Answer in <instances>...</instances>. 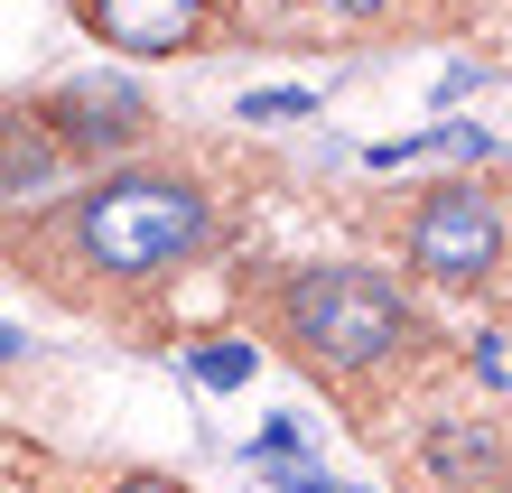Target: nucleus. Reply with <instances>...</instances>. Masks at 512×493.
I'll list each match as a JSON object with an SVG mask.
<instances>
[{"label":"nucleus","mask_w":512,"mask_h":493,"mask_svg":"<svg viewBox=\"0 0 512 493\" xmlns=\"http://www.w3.org/2000/svg\"><path fill=\"white\" fill-rule=\"evenodd\" d=\"M94 10V38L122 56H177L205 28V0H84Z\"/></svg>","instance_id":"nucleus-4"},{"label":"nucleus","mask_w":512,"mask_h":493,"mask_svg":"<svg viewBox=\"0 0 512 493\" xmlns=\"http://www.w3.org/2000/svg\"><path fill=\"white\" fill-rule=\"evenodd\" d=\"M122 493H177V484H159V475H140V484H122Z\"/></svg>","instance_id":"nucleus-12"},{"label":"nucleus","mask_w":512,"mask_h":493,"mask_svg":"<svg viewBox=\"0 0 512 493\" xmlns=\"http://www.w3.org/2000/svg\"><path fill=\"white\" fill-rule=\"evenodd\" d=\"M56 177V140L28 112H0V196H38Z\"/></svg>","instance_id":"nucleus-6"},{"label":"nucleus","mask_w":512,"mask_h":493,"mask_svg":"<svg viewBox=\"0 0 512 493\" xmlns=\"http://www.w3.org/2000/svg\"><path fill=\"white\" fill-rule=\"evenodd\" d=\"M252 373V354L243 345H215V354H196V382H243Z\"/></svg>","instance_id":"nucleus-7"},{"label":"nucleus","mask_w":512,"mask_h":493,"mask_svg":"<svg viewBox=\"0 0 512 493\" xmlns=\"http://www.w3.org/2000/svg\"><path fill=\"white\" fill-rule=\"evenodd\" d=\"M243 112L252 121H298V112H317L308 94H243Z\"/></svg>","instance_id":"nucleus-8"},{"label":"nucleus","mask_w":512,"mask_h":493,"mask_svg":"<svg viewBox=\"0 0 512 493\" xmlns=\"http://www.w3.org/2000/svg\"><path fill=\"white\" fill-rule=\"evenodd\" d=\"M66 233H75V252L94 261L103 280H159V270H187L205 242H215V205H205L196 177L131 168V177L84 187Z\"/></svg>","instance_id":"nucleus-1"},{"label":"nucleus","mask_w":512,"mask_h":493,"mask_svg":"<svg viewBox=\"0 0 512 493\" xmlns=\"http://www.w3.org/2000/svg\"><path fill=\"white\" fill-rule=\"evenodd\" d=\"M0 363H19V326H0Z\"/></svg>","instance_id":"nucleus-11"},{"label":"nucleus","mask_w":512,"mask_h":493,"mask_svg":"<svg viewBox=\"0 0 512 493\" xmlns=\"http://www.w3.org/2000/svg\"><path fill=\"white\" fill-rule=\"evenodd\" d=\"M410 261L429 270V280H485L503 261V205L485 187H438L410 214Z\"/></svg>","instance_id":"nucleus-3"},{"label":"nucleus","mask_w":512,"mask_h":493,"mask_svg":"<svg viewBox=\"0 0 512 493\" xmlns=\"http://www.w3.org/2000/svg\"><path fill=\"white\" fill-rule=\"evenodd\" d=\"M47 121H56L47 140H75V149H131L140 121H149V103L131 94V84H66V94L47 103Z\"/></svg>","instance_id":"nucleus-5"},{"label":"nucleus","mask_w":512,"mask_h":493,"mask_svg":"<svg viewBox=\"0 0 512 493\" xmlns=\"http://www.w3.org/2000/svg\"><path fill=\"white\" fill-rule=\"evenodd\" d=\"M429 466H494V447H485V438H438Z\"/></svg>","instance_id":"nucleus-9"},{"label":"nucleus","mask_w":512,"mask_h":493,"mask_svg":"<svg viewBox=\"0 0 512 493\" xmlns=\"http://www.w3.org/2000/svg\"><path fill=\"white\" fill-rule=\"evenodd\" d=\"M326 10H354V19H373V10H382V0H326Z\"/></svg>","instance_id":"nucleus-10"},{"label":"nucleus","mask_w":512,"mask_h":493,"mask_svg":"<svg viewBox=\"0 0 512 493\" xmlns=\"http://www.w3.org/2000/svg\"><path fill=\"white\" fill-rule=\"evenodd\" d=\"M280 335L317 373H373L410 345V298L382 270H298L280 289Z\"/></svg>","instance_id":"nucleus-2"}]
</instances>
